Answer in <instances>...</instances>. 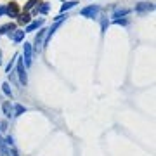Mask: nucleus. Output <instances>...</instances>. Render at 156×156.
Here are the masks:
<instances>
[{
	"mask_svg": "<svg viewBox=\"0 0 156 156\" xmlns=\"http://www.w3.org/2000/svg\"><path fill=\"white\" fill-rule=\"evenodd\" d=\"M24 111H26V108H24V106H21V104H16V113L14 114H23Z\"/></svg>",
	"mask_w": 156,
	"mask_h": 156,
	"instance_id": "2eb2a0df",
	"label": "nucleus"
},
{
	"mask_svg": "<svg viewBox=\"0 0 156 156\" xmlns=\"http://www.w3.org/2000/svg\"><path fill=\"white\" fill-rule=\"evenodd\" d=\"M36 2H38V4H40V0H30L28 4H26V7H24V11H28V9H31L33 7V5H35Z\"/></svg>",
	"mask_w": 156,
	"mask_h": 156,
	"instance_id": "dca6fc26",
	"label": "nucleus"
},
{
	"mask_svg": "<svg viewBox=\"0 0 156 156\" xmlns=\"http://www.w3.org/2000/svg\"><path fill=\"white\" fill-rule=\"evenodd\" d=\"M5 12H7L11 17H16V16H17V4H11V5L5 9Z\"/></svg>",
	"mask_w": 156,
	"mask_h": 156,
	"instance_id": "0eeeda50",
	"label": "nucleus"
},
{
	"mask_svg": "<svg viewBox=\"0 0 156 156\" xmlns=\"http://www.w3.org/2000/svg\"><path fill=\"white\" fill-rule=\"evenodd\" d=\"M24 33H26V31H19V30H17V31L14 33V36H12V38H14V42H21L23 36H24Z\"/></svg>",
	"mask_w": 156,
	"mask_h": 156,
	"instance_id": "9d476101",
	"label": "nucleus"
},
{
	"mask_svg": "<svg viewBox=\"0 0 156 156\" xmlns=\"http://www.w3.org/2000/svg\"><path fill=\"white\" fill-rule=\"evenodd\" d=\"M42 24H43V19H40V21H36V23H31V24H30L28 28H26V31H33V30L40 28Z\"/></svg>",
	"mask_w": 156,
	"mask_h": 156,
	"instance_id": "1a4fd4ad",
	"label": "nucleus"
},
{
	"mask_svg": "<svg viewBox=\"0 0 156 156\" xmlns=\"http://www.w3.org/2000/svg\"><path fill=\"white\" fill-rule=\"evenodd\" d=\"M12 30H14V24L9 23V24H4V26L0 28V33H12Z\"/></svg>",
	"mask_w": 156,
	"mask_h": 156,
	"instance_id": "6e6552de",
	"label": "nucleus"
},
{
	"mask_svg": "<svg viewBox=\"0 0 156 156\" xmlns=\"http://www.w3.org/2000/svg\"><path fill=\"white\" fill-rule=\"evenodd\" d=\"M36 12H42V14L49 12V4H43V5H40V7L36 9Z\"/></svg>",
	"mask_w": 156,
	"mask_h": 156,
	"instance_id": "4468645a",
	"label": "nucleus"
},
{
	"mask_svg": "<svg viewBox=\"0 0 156 156\" xmlns=\"http://www.w3.org/2000/svg\"><path fill=\"white\" fill-rule=\"evenodd\" d=\"M47 31H49V30H42V31H38V35H36V38H35L36 49H40V47H42V43H43V38L47 36Z\"/></svg>",
	"mask_w": 156,
	"mask_h": 156,
	"instance_id": "20e7f679",
	"label": "nucleus"
},
{
	"mask_svg": "<svg viewBox=\"0 0 156 156\" xmlns=\"http://www.w3.org/2000/svg\"><path fill=\"white\" fill-rule=\"evenodd\" d=\"M2 14H5V7H4V5H0V16Z\"/></svg>",
	"mask_w": 156,
	"mask_h": 156,
	"instance_id": "a211bd4d",
	"label": "nucleus"
},
{
	"mask_svg": "<svg viewBox=\"0 0 156 156\" xmlns=\"http://www.w3.org/2000/svg\"><path fill=\"white\" fill-rule=\"evenodd\" d=\"M2 108H4V113H5V116H7V118H11V116H14V111H12V106L9 104L7 101H5V102L2 104Z\"/></svg>",
	"mask_w": 156,
	"mask_h": 156,
	"instance_id": "423d86ee",
	"label": "nucleus"
},
{
	"mask_svg": "<svg viewBox=\"0 0 156 156\" xmlns=\"http://www.w3.org/2000/svg\"><path fill=\"white\" fill-rule=\"evenodd\" d=\"M76 4H78V2H75V0H73V2H68V4H64L63 7H61V11H63V12H64V11H68V9L75 7V5H76Z\"/></svg>",
	"mask_w": 156,
	"mask_h": 156,
	"instance_id": "f8f14e48",
	"label": "nucleus"
},
{
	"mask_svg": "<svg viewBox=\"0 0 156 156\" xmlns=\"http://www.w3.org/2000/svg\"><path fill=\"white\" fill-rule=\"evenodd\" d=\"M154 9V5L153 4H142V5H137V12H149V11H153Z\"/></svg>",
	"mask_w": 156,
	"mask_h": 156,
	"instance_id": "39448f33",
	"label": "nucleus"
},
{
	"mask_svg": "<svg viewBox=\"0 0 156 156\" xmlns=\"http://www.w3.org/2000/svg\"><path fill=\"white\" fill-rule=\"evenodd\" d=\"M17 75H19V82H21L23 85H26V73H24V64H23V59L17 61Z\"/></svg>",
	"mask_w": 156,
	"mask_h": 156,
	"instance_id": "f257e3e1",
	"label": "nucleus"
},
{
	"mask_svg": "<svg viewBox=\"0 0 156 156\" xmlns=\"http://www.w3.org/2000/svg\"><path fill=\"white\" fill-rule=\"evenodd\" d=\"M19 23H21V24H24V23H30V16L28 14H23L21 17H19Z\"/></svg>",
	"mask_w": 156,
	"mask_h": 156,
	"instance_id": "f3484780",
	"label": "nucleus"
},
{
	"mask_svg": "<svg viewBox=\"0 0 156 156\" xmlns=\"http://www.w3.org/2000/svg\"><path fill=\"white\" fill-rule=\"evenodd\" d=\"M24 63H26V66H30L31 64V45L30 43H24Z\"/></svg>",
	"mask_w": 156,
	"mask_h": 156,
	"instance_id": "7ed1b4c3",
	"label": "nucleus"
},
{
	"mask_svg": "<svg viewBox=\"0 0 156 156\" xmlns=\"http://www.w3.org/2000/svg\"><path fill=\"white\" fill-rule=\"evenodd\" d=\"M127 12H128V9H116V11H114V14H113V17L123 16V14H127Z\"/></svg>",
	"mask_w": 156,
	"mask_h": 156,
	"instance_id": "ddd939ff",
	"label": "nucleus"
},
{
	"mask_svg": "<svg viewBox=\"0 0 156 156\" xmlns=\"http://www.w3.org/2000/svg\"><path fill=\"white\" fill-rule=\"evenodd\" d=\"M97 12H99V7H97V5H90V7L82 9V16H85V17H94Z\"/></svg>",
	"mask_w": 156,
	"mask_h": 156,
	"instance_id": "f03ea898",
	"label": "nucleus"
},
{
	"mask_svg": "<svg viewBox=\"0 0 156 156\" xmlns=\"http://www.w3.org/2000/svg\"><path fill=\"white\" fill-rule=\"evenodd\" d=\"M2 90H4V94H5V95H9V97H12V90H11V87H9V83H4V85H2Z\"/></svg>",
	"mask_w": 156,
	"mask_h": 156,
	"instance_id": "9b49d317",
	"label": "nucleus"
},
{
	"mask_svg": "<svg viewBox=\"0 0 156 156\" xmlns=\"http://www.w3.org/2000/svg\"><path fill=\"white\" fill-rule=\"evenodd\" d=\"M0 64H2V52H0Z\"/></svg>",
	"mask_w": 156,
	"mask_h": 156,
	"instance_id": "6ab92c4d",
	"label": "nucleus"
}]
</instances>
